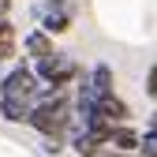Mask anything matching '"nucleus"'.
<instances>
[{"mask_svg": "<svg viewBox=\"0 0 157 157\" xmlns=\"http://www.w3.org/2000/svg\"><path fill=\"white\" fill-rule=\"evenodd\" d=\"M45 86L37 82L30 64H15L8 75H0V116L8 124H26Z\"/></svg>", "mask_w": 157, "mask_h": 157, "instance_id": "nucleus-1", "label": "nucleus"}, {"mask_svg": "<svg viewBox=\"0 0 157 157\" xmlns=\"http://www.w3.org/2000/svg\"><path fill=\"white\" fill-rule=\"evenodd\" d=\"M150 131H153V135H157V112H153V120H150Z\"/></svg>", "mask_w": 157, "mask_h": 157, "instance_id": "nucleus-15", "label": "nucleus"}, {"mask_svg": "<svg viewBox=\"0 0 157 157\" xmlns=\"http://www.w3.org/2000/svg\"><path fill=\"white\" fill-rule=\"evenodd\" d=\"M135 157H157V150H139Z\"/></svg>", "mask_w": 157, "mask_h": 157, "instance_id": "nucleus-14", "label": "nucleus"}, {"mask_svg": "<svg viewBox=\"0 0 157 157\" xmlns=\"http://www.w3.org/2000/svg\"><path fill=\"white\" fill-rule=\"evenodd\" d=\"M30 71L37 75V82H41L45 90H67V82H75V75H78V64L71 60L67 52L56 49L52 56H45V60L34 64Z\"/></svg>", "mask_w": 157, "mask_h": 157, "instance_id": "nucleus-3", "label": "nucleus"}, {"mask_svg": "<svg viewBox=\"0 0 157 157\" xmlns=\"http://www.w3.org/2000/svg\"><path fill=\"white\" fill-rule=\"evenodd\" d=\"M105 150H116V153L135 157V153L142 150V135L135 131L131 124H116V127H109V131H105Z\"/></svg>", "mask_w": 157, "mask_h": 157, "instance_id": "nucleus-7", "label": "nucleus"}, {"mask_svg": "<svg viewBox=\"0 0 157 157\" xmlns=\"http://www.w3.org/2000/svg\"><path fill=\"white\" fill-rule=\"evenodd\" d=\"M146 97L157 105V60H153V64H150V71H146Z\"/></svg>", "mask_w": 157, "mask_h": 157, "instance_id": "nucleus-11", "label": "nucleus"}, {"mask_svg": "<svg viewBox=\"0 0 157 157\" xmlns=\"http://www.w3.org/2000/svg\"><path fill=\"white\" fill-rule=\"evenodd\" d=\"M97 157H127V153H116V150H101Z\"/></svg>", "mask_w": 157, "mask_h": 157, "instance_id": "nucleus-13", "label": "nucleus"}, {"mask_svg": "<svg viewBox=\"0 0 157 157\" xmlns=\"http://www.w3.org/2000/svg\"><path fill=\"white\" fill-rule=\"evenodd\" d=\"M23 49H26V56H30L34 64H41L45 56H52V52H56V45H52V37H49L45 30H37V26H34V30L26 34V41H23Z\"/></svg>", "mask_w": 157, "mask_h": 157, "instance_id": "nucleus-8", "label": "nucleus"}, {"mask_svg": "<svg viewBox=\"0 0 157 157\" xmlns=\"http://www.w3.org/2000/svg\"><path fill=\"white\" fill-rule=\"evenodd\" d=\"M86 86L94 90V97L116 94V90H112V67H109V64H97V67L90 71V78H86Z\"/></svg>", "mask_w": 157, "mask_h": 157, "instance_id": "nucleus-9", "label": "nucleus"}, {"mask_svg": "<svg viewBox=\"0 0 157 157\" xmlns=\"http://www.w3.org/2000/svg\"><path fill=\"white\" fill-rule=\"evenodd\" d=\"M131 120V105L124 101L120 94H105V97H97V112H94V124H127Z\"/></svg>", "mask_w": 157, "mask_h": 157, "instance_id": "nucleus-6", "label": "nucleus"}, {"mask_svg": "<svg viewBox=\"0 0 157 157\" xmlns=\"http://www.w3.org/2000/svg\"><path fill=\"white\" fill-rule=\"evenodd\" d=\"M8 56H15V26H11V19H0V64Z\"/></svg>", "mask_w": 157, "mask_h": 157, "instance_id": "nucleus-10", "label": "nucleus"}, {"mask_svg": "<svg viewBox=\"0 0 157 157\" xmlns=\"http://www.w3.org/2000/svg\"><path fill=\"white\" fill-rule=\"evenodd\" d=\"M8 11H11V0H0V19H8Z\"/></svg>", "mask_w": 157, "mask_h": 157, "instance_id": "nucleus-12", "label": "nucleus"}, {"mask_svg": "<svg viewBox=\"0 0 157 157\" xmlns=\"http://www.w3.org/2000/svg\"><path fill=\"white\" fill-rule=\"evenodd\" d=\"M71 120H75V97L67 90H45L41 97H37V105L30 112V127L37 135H45V139H67L71 131Z\"/></svg>", "mask_w": 157, "mask_h": 157, "instance_id": "nucleus-2", "label": "nucleus"}, {"mask_svg": "<svg viewBox=\"0 0 157 157\" xmlns=\"http://www.w3.org/2000/svg\"><path fill=\"white\" fill-rule=\"evenodd\" d=\"M71 23H75V0H45L41 4V26L37 30H45L49 37L67 34Z\"/></svg>", "mask_w": 157, "mask_h": 157, "instance_id": "nucleus-4", "label": "nucleus"}, {"mask_svg": "<svg viewBox=\"0 0 157 157\" xmlns=\"http://www.w3.org/2000/svg\"><path fill=\"white\" fill-rule=\"evenodd\" d=\"M105 131H109V124H86V127L71 131L67 146H71L78 157H97V153L105 150Z\"/></svg>", "mask_w": 157, "mask_h": 157, "instance_id": "nucleus-5", "label": "nucleus"}]
</instances>
